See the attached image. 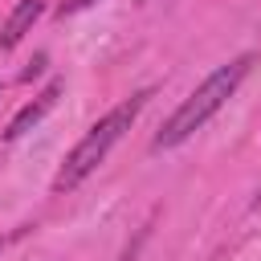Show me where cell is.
Returning <instances> with one entry per match:
<instances>
[{
    "mask_svg": "<svg viewBox=\"0 0 261 261\" xmlns=\"http://www.w3.org/2000/svg\"><path fill=\"white\" fill-rule=\"evenodd\" d=\"M151 94L147 90H139V94H130L126 102H118L110 114H102L90 130H86V139L65 155V163H61V171L53 175V192H73L106 155H110V147L130 130V122L139 118V110H143V102H147Z\"/></svg>",
    "mask_w": 261,
    "mask_h": 261,
    "instance_id": "7a4b0ae2",
    "label": "cell"
},
{
    "mask_svg": "<svg viewBox=\"0 0 261 261\" xmlns=\"http://www.w3.org/2000/svg\"><path fill=\"white\" fill-rule=\"evenodd\" d=\"M41 12H45V0H20V4L12 8V16L4 20V29H0V45H4V49L20 45V37L41 20Z\"/></svg>",
    "mask_w": 261,
    "mask_h": 261,
    "instance_id": "277c9868",
    "label": "cell"
},
{
    "mask_svg": "<svg viewBox=\"0 0 261 261\" xmlns=\"http://www.w3.org/2000/svg\"><path fill=\"white\" fill-rule=\"evenodd\" d=\"M61 90H65V82H61V77H53V82H49V86H45V90H41V94L24 106V110H16V118H12V122H8V130H4V139L12 143V139H20L24 130H33V126H37V122H41V118L57 106Z\"/></svg>",
    "mask_w": 261,
    "mask_h": 261,
    "instance_id": "3957f363",
    "label": "cell"
},
{
    "mask_svg": "<svg viewBox=\"0 0 261 261\" xmlns=\"http://www.w3.org/2000/svg\"><path fill=\"white\" fill-rule=\"evenodd\" d=\"M249 65H253V57L245 53V57H232L228 65H220V69H212L179 106H175V114L163 122V130L155 135V151H167V147H179L184 139H192L232 94H237V86L245 82V73H249Z\"/></svg>",
    "mask_w": 261,
    "mask_h": 261,
    "instance_id": "6da1fadb",
    "label": "cell"
},
{
    "mask_svg": "<svg viewBox=\"0 0 261 261\" xmlns=\"http://www.w3.org/2000/svg\"><path fill=\"white\" fill-rule=\"evenodd\" d=\"M90 4H98V0H73L69 8H90Z\"/></svg>",
    "mask_w": 261,
    "mask_h": 261,
    "instance_id": "5b68a950",
    "label": "cell"
}]
</instances>
